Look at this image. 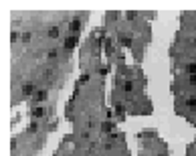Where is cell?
Segmentation results:
<instances>
[{"label":"cell","mask_w":196,"mask_h":156,"mask_svg":"<svg viewBox=\"0 0 196 156\" xmlns=\"http://www.w3.org/2000/svg\"><path fill=\"white\" fill-rule=\"evenodd\" d=\"M75 45H77V37H75V35H71V37H67V39H65V43H63V47H65L67 51H71V49H73Z\"/></svg>","instance_id":"obj_1"},{"label":"cell","mask_w":196,"mask_h":156,"mask_svg":"<svg viewBox=\"0 0 196 156\" xmlns=\"http://www.w3.org/2000/svg\"><path fill=\"white\" fill-rule=\"evenodd\" d=\"M35 93H37V91H35V85H33V83H24V85H22V95H24V97L35 95Z\"/></svg>","instance_id":"obj_2"},{"label":"cell","mask_w":196,"mask_h":156,"mask_svg":"<svg viewBox=\"0 0 196 156\" xmlns=\"http://www.w3.org/2000/svg\"><path fill=\"white\" fill-rule=\"evenodd\" d=\"M33 97H35V101H42V99H47V91H44V89H40V91H37Z\"/></svg>","instance_id":"obj_3"},{"label":"cell","mask_w":196,"mask_h":156,"mask_svg":"<svg viewBox=\"0 0 196 156\" xmlns=\"http://www.w3.org/2000/svg\"><path fill=\"white\" fill-rule=\"evenodd\" d=\"M186 73H188V75H196V61L186 65Z\"/></svg>","instance_id":"obj_4"},{"label":"cell","mask_w":196,"mask_h":156,"mask_svg":"<svg viewBox=\"0 0 196 156\" xmlns=\"http://www.w3.org/2000/svg\"><path fill=\"white\" fill-rule=\"evenodd\" d=\"M42 114H44L42 108H33V110H31V116H33V118H40Z\"/></svg>","instance_id":"obj_5"},{"label":"cell","mask_w":196,"mask_h":156,"mask_svg":"<svg viewBox=\"0 0 196 156\" xmlns=\"http://www.w3.org/2000/svg\"><path fill=\"white\" fill-rule=\"evenodd\" d=\"M186 106H188L190 112H196V97H190V99L186 101Z\"/></svg>","instance_id":"obj_6"},{"label":"cell","mask_w":196,"mask_h":156,"mask_svg":"<svg viewBox=\"0 0 196 156\" xmlns=\"http://www.w3.org/2000/svg\"><path fill=\"white\" fill-rule=\"evenodd\" d=\"M79 29H81V20H79V18H75V20L71 22V31H73V33H77Z\"/></svg>","instance_id":"obj_7"},{"label":"cell","mask_w":196,"mask_h":156,"mask_svg":"<svg viewBox=\"0 0 196 156\" xmlns=\"http://www.w3.org/2000/svg\"><path fill=\"white\" fill-rule=\"evenodd\" d=\"M49 37H51V39H55V37H59V29H57V27H53V29H49Z\"/></svg>","instance_id":"obj_8"},{"label":"cell","mask_w":196,"mask_h":156,"mask_svg":"<svg viewBox=\"0 0 196 156\" xmlns=\"http://www.w3.org/2000/svg\"><path fill=\"white\" fill-rule=\"evenodd\" d=\"M123 91H127V93L133 91V83H131V81H125V83H123Z\"/></svg>","instance_id":"obj_9"},{"label":"cell","mask_w":196,"mask_h":156,"mask_svg":"<svg viewBox=\"0 0 196 156\" xmlns=\"http://www.w3.org/2000/svg\"><path fill=\"white\" fill-rule=\"evenodd\" d=\"M121 45H123V47H129V45H131V39H129V37H123V39H121Z\"/></svg>","instance_id":"obj_10"},{"label":"cell","mask_w":196,"mask_h":156,"mask_svg":"<svg viewBox=\"0 0 196 156\" xmlns=\"http://www.w3.org/2000/svg\"><path fill=\"white\" fill-rule=\"evenodd\" d=\"M57 55H59V53L53 49V51H49V55H47V57H49V59H57Z\"/></svg>","instance_id":"obj_11"},{"label":"cell","mask_w":196,"mask_h":156,"mask_svg":"<svg viewBox=\"0 0 196 156\" xmlns=\"http://www.w3.org/2000/svg\"><path fill=\"white\" fill-rule=\"evenodd\" d=\"M115 112H117L119 116H121V114H123V106H121V104H117V106H115Z\"/></svg>","instance_id":"obj_12"},{"label":"cell","mask_w":196,"mask_h":156,"mask_svg":"<svg viewBox=\"0 0 196 156\" xmlns=\"http://www.w3.org/2000/svg\"><path fill=\"white\" fill-rule=\"evenodd\" d=\"M39 130V124H31V128H28V132H37Z\"/></svg>","instance_id":"obj_13"},{"label":"cell","mask_w":196,"mask_h":156,"mask_svg":"<svg viewBox=\"0 0 196 156\" xmlns=\"http://www.w3.org/2000/svg\"><path fill=\"white\" fill-rule=\"evenodd\" d=\"M111 128H113V124H105V126H103V128H101V130H103V132H109V130H111Z\"/></svg>","instance_id":"obj_14"},{"label":"cell","mask_w":196,"mask_h":156,"mask_svg":"<svg viewBox=\"0 0 196 156\" xmlns=\"http://www.w3.org/2000/svg\"><path fill=\"white\" fill-rule=\"evenodd\" d=\"M22 41L28 43V41H31V33H24V35H22Z\"/></svg>","instance_id":"obj_15"},{"label":"cell","mask_w":196,"mask_h":156,"mask_svg":"<svg viewBox=\"0 0 196 156\" xmlns=\"http://www.w3.org/2000/svg\"><path fill=\"white\" fill-rule=\"evenodd\" d=\"M188 81H190L192 85H196V75H190V77H188Z\"/></svg>","instance_id":"obj_16"},{"label":"cell","mask_w":196,"mask_h":156,"mask_svg":"<svg viewBox=\"0 0 196 156\" xmlns=\"http://www.w3.org/2000/svg\"><path fill=\"white\" fill-rule=\"evenodd\" d=\"M194 89H196V87H194Z\"/></svg>","instance_id":"obj_17"},{"label":"cell","mask_w":196,"mask_h":156,"mask_svg":"<svg viewBox=\"0 0 196 156\" xmlns=\"http://www.w3.org/2000/svg\"><path fill=\"white\" fill-rule=\"evenodd\" d=\"M194 59H196V57H194Z\"/></svg>","instance_id":"obj_18"}]
</instances>
